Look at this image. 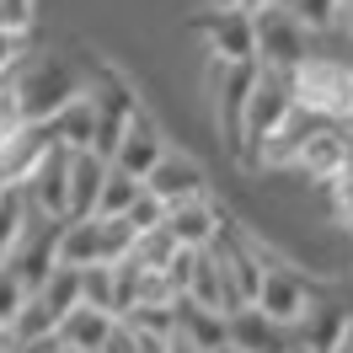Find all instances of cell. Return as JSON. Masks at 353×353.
Masks as SVG:
<instances>
[{
    "label": "cell",
    "instance_id": "6da1fadb",
    "mask_svg": "<svg viewBox=\"0 0 353 353\" xmlns=\"http://www.w3.org/2000/svg\"><path fill=\"white\" fill-rule=\"evenodd\" d=\"M11 86H17L27 123H54L86 91V70L75 59H65V54H32V59H22L11 70Z\"/></svg>",
    "mask_w": 353,
    "mask_h": 353
},
{
    "label": "cell",
    "instance_id": "7a4b0ae2",
    "mask_svg": "<svg viewBox=\"0 0 353 353\" xmlns=\"http://www.w3.org/2000/svg\"><path fill=\"white\" fill-rule=\"evenodd\" d=\"M289 112H294V81H289L284 70L257 65L252 91H246V108H241V145H236V155L246 161L263 139H273V134L289 123Z\"/></svg>",
    "mask_w": 353,
    "mask_h": 353
},
{
    "label": "cell",
    "instance_id": "3957f363",
    "mask_svg": "<svg viewBox=\"0 0 353 353\" xmlns=\"http://www.w3.org/2000/svg\"><path fill=\"white\" fill-rule=\"evenodd\" d=\"M252 38H257V65L263 70H284V75H294V70L316 54V32L300 27L284 6L257 11V17H252Z\"/></svg>",
    "mask_w": 353,
    "mask_h": 353
},
{
    "label": "cell",
    "instance_id": "277c9868",
    "mask_svg": "<svg viewBox=\"0 0 353 353\" xmlns=\"http://www.w3.org/2000/svg\"><path fill=\"white\" fill-rule=\"evenodd\" d=\"M310 300H316V284H310L294 263H284V257L268 246V268H263V289H257V310H263V316H273L279 327L294 332V321L305 316Z\"/></svg>",
    "mask_w": 353,
    "mask_h": 353
},
{
    "label": "cell",
    "instance_id": "5b68a950",
    "mask_svg": "<svg viewBox=\"0 0 353 353\" xmlns=\"http://www.w3.org/2000/svg\"><path fill=\"white\" fill-rule=\"evenodd\" d=\"M199 32L209 43V65H257V38H252V11L236 6H209L199 17Z\"/></svg>",
    "mask_w": 353,
    "mask_h": 353
},
{
    "label": "cell",
    "instance_id": "8992f818",
    "mask_svg": "<svg viewBox=\"0 0 353 353\" xmlns=\"http://www.w3.org/2000/svg\"><path fill=\"white\" fill-rule=\"evenodd\" d=\"M230 214H225V203L214 199V193H203V199L193 203H176V209H166V230L176 236V246L182 252H209V246H220L225 236H230Z\"/></svg>",
    "mask_w": 353,
    "mask_h": 353
},
{
    "label": "cell",
    "instance_id": "52a82bcc",
    "mask_svg": "<svg viewBox=\"0 0 353 353\" xmlns=\"http://www.w3.org/2000/svg\"><path fill=\"white\" fill-rule=\"evenodd\" d=\"M54 246H59V220H43L38 209H27V225H22V241L11 246V257H6V268L22 279L27 289H38L54 273Z\"/></svg>",
    "mask_w": 353,
    "mask_h": 353
},
{
    "label": "cell",
    "instance_id": "ba28073f",
    "mask_svg": "<svg viewBox=\"0 0 353 353\" xmlns=\"http://www.w3.org/2000/svg\"><path fill=\"white\" fill-rule=\"evenodd\" d=\"M27 199V209H38L43 220H70V150L65 145H54V150L38 161V172L27 176L22 188H17Z\"/></svg>",
    "mask_w": 353,
    "mask_h": 353
},
{
    "label": "cell",
    "instance_id": "9c48e42d",
    "mask_svg": "<svg viewBox=\"0 0 353 353\" xmlns=\"http://www.w3.org/2000/svg\"><path fill=\"white\" fill-rule=\"evenodd\" d=\"M353 327V316L343 310V300H332L327 289H316V300L305 305V316L294 321V348H305V353H337V343L348 337Z\"/></svg>",
    "mask_w": 353,
    "mask_h": 353
},
{
    "label": "cell",
    "instance_id": "30bf717a",
    "mask_svg": "<svg viewBox=\"0 0 353 353\" xmlns=\"http://www.w3.org/2000/svg\"><path fill=\"white\" fill-rule=\"evenodd\" d=\"M145 193H150L155 203H166V209H176V203H193L209 193V182H203L199 161L182 150H166L161 161L150 166V176H145Z\"/></svg>",
    "mask_w": 353,
    "mask_h": 353
},
{
    "label": "cell",
    "instance_id": "8fae6325",
    "mask_svg": "<svg viewBox=\"0 0 353 353\" xmlns=\"http://www.w3.org/2000/svg\"><path fill=\"white\" fill-rule=\"evenodd\" d=\"M348 161H353V134L343 129V123H321V129H316L305 145H300V155H294V172L327 188L332 176L348 166Z\"/></svg>",
    "mask_w": 353,
    "mask_h": 353
},
{
    "label": "cell",
    "instance_id": "7c38bea8",
    "mask_svg": "<svg viewBox=\"0 0 353 353\" xmlns=\"http://www.w3.org/2000/svg\"><path fill=\"white\" fill-rule=\"evenodd\" d=\"M166 150H172V145H166L161 123H155L150 112L139 108V112L129 118V123H123V139H118V150H112V166L145 182V176H150V166H155V161H161Z\"/></svg>",
    "mask_w": 353,
    "mask_h": 353
},
{
    "label": "cell",
    "instance_id": "4fadbf2b",
    "mask_svg": "<svg viewBox=\"0 0 353 353\" xmlns=\"http://www.w3.org/2000/svg\"><path fill=\"white\" fill-rule=\"evenodd\" d=\"M54 145H59L54 123H22L11 139H0V176H6L11 188H22V182L38 172V161H43Z\"/></svg>",
    "mask_w": 353,
    "mask_h": 353
},
{
    "label": "cell",
    "instance_id": "5bb4252c",
    "mask_svg": "<svg viewBox=\"0 0 353 353\" xmlns=\"http://www.w3.org/2000/svg\"><path fill=\"white\" fill-rule=\"evenodd\" d=\"M108 172L112 161H102L97 150H70V220H97Z\"/></svg>",
    "mask_w": 353,
    "mask_h": 353
},
{
    "label": "cell",
    "instance_id": "9a60e30c",
    "mask_svg": "<svg viewBox=\"0 0 353 353\" xmlns=\"http://www.w3.org/2000/svg\"><path fill=\"white\" fill-rule=\"evenodd\" d=\"M54 257L65 268H97V263H112V246H108V225L102 220H65L59 225V246Z\"/></svg>",
    "mask_w": 353,
    "mask_h": 353
},
{
    "label": "cell",
    "instance_id": "2e32d148",
    "mask_svg": "<svg viewBox=\"0 0 353 353\" xmlns=\"http://www.w3.org/2000/svg\"><path fill=\"white\" fill-rule=\"evenodd\" d=\"M230 348H241V353H289L294 337H289V327H279V321L263 316L257 305H241V310H230Z\"/></svg>",
    "mask_w": 353,
    "mask_h": 353
},
{
    "label": "cell",
    "instance_id": "e0dca14e",
    "mask_svg": "<svg viewBox=\"0 0 353 353\" xmlns=\"http://www.w3.org/2000/svg\"><path fill=\"white\" fill-rule=\"evenodd\" d=\"M176 337H188L199 353L230 348V316H225V310H209V305L182 300V305H176Z\"/></svg>",
    "mask_w": 353,
    "mask_h": 353
},
{
    "label": "cell",
    "instance_id": "ac0fdd59",
    "mask_svg": "<svg viewBox=\"0 0 353 353\" xmlns=\"http://www.w3.org/2000/svg\"><path fill=\"white\" fill-rule=\"evenodd\" d=\"M112 327H118V321H112L108 310H97V305H75L65 321H59V337H65L70 348H81V353H97L102 343H108V332H112Z\"/></svg>",
    "mask_w": 353,
    "mask_h": 353
},
{
    "label": "cell",
    "instance_id": "d6986e66",
    "mask_svg": "<svg viewBox=\"0 0 353 353\" xmlns=\"http://www.w3.org/2000/svg\"><path fill=\"white\" fill-rule=\"evenodd\" d=\"M54 134H59V145H65V150H91V145H97V108H91L86 91H81L59 118H54Z\"/></svg>",
    "mask_w": 353,
    "mask_h": 353
},
{
    "label": "cell",
    "instance_id": "ffe728a7",
    "mask_svg": "<svg viewBox=\"0 0 353 353\" xmlns=\"http://www.w3.org/2000/svg\"><path fill=\"white\" fill-rule=\"evenodd\" d=\"M32 294H38V300H43V305L54 310L59 321H65L70 310L81 305V268H65V263H54V273H48V279H43L38 289H32Z\"/></svg>",
    "mask_w": 353,
    "mask_h": 353
},
{
    "label": "cell",
    "instance_id": "44dd1931",
    "mask_svg": "<svg viewBox=\"0 0 353 353\" xmlns=\"http://www.w3.org/2000/svg\"><path fill=\"white\" fill-rule=\"evenodd\" d=\"M139 199H145V182L112 166L108 182H102V203H97V220H123V214H129Z\"/></svg>",
    "mask_w": 353,
    "mask_h": 353
},
{
    "label": "cell",
    "instance_id": "7402d4cb",
    "mask_svg": "<svg viewBox=\"0 0 353 353\" xmlns=\"http://www.w3.org/2000/svg\"><path fill=\"white\" fill-rule=\"evenodd\" d=\"M134 263L145 268V273H166V268L182 257V246H176V236L161 225V230H145V236H134V252H129Z\"/></svg>",
    "mask_w": 353,
    "mask_h": 353
},
{
    "label": "cell",
    "instance_id": "603a6c76",
    "mask_svg": "<svg viewBox=\"0 0 353 353\" xmlns=\"http://www.w3.org/2000/svg\"><path fill=\"white\" fill-rule=\"evenodd\" d=\"M59 332V316L38 300V294H27L22 316H17V327H11V343H38V337H54Z\"/></svg>",
    "mask_w": 353,
    "mask_h": 353
},
{
    "label": "cell",
    "instance_id": "cb8c5ba5",
    "mask_svg": "<svg viewBox=\"0 0 353 353\" xmlns=\"http://www.w3.org/2000/svg\"><path fill=\"white\" fill-rule=\"evenodd\" d=\"M22 225H27V199L11 188V193L0 199V268H6V257H11V246L22 241Z\"/></svg>",
    "mask_w": 353,
    "mask_h": 353
},
{
    "label": "cell",
    "instance_id": "d4e9b609",
    "mask_svg": "<svg viewBox=\"0 0 353 353\" xmlns=\"http://www.w3.org/2000/svg\"><path fill=\"white\" fill-rule=\"evenodd\" d=\"M279 6H284L300 27H310L316 38H321V32H332V22H337V0H279Z\"/></svg>",
    "mask_w": 353,
    "mask_h": 353
},
{
    "label": "cell",
    "instance_id": "484cf974",
    "mask_svg": "<svg viewBox=\"0 0 353 353\" xmlns=\"http://www.w3.org/2000/svg\"><path fill=\"white\" fill-rule=\"evenodd\" d=\"M81 305H97L112 316V263H97V268H81ZM118 321V316H112Z\"/></svg>",
    "mask_w": 353,
    "mask_h": 353
},
{
    "label": "cell",
    "instance_id": "4316f807",
    "mask_svg": "<svg viewBox=\"0 0 353 353\" xmlns=\"http://www.w3.org/2000/svg\"><path fill=\"white\" fill-rule=\"evenodd\" d=\"M27 294L32 289L11 273V268H0V332H11L17 327V316H22V305H27Z\"/></svg>",
    "mask_w": 353,
    "mask_h": 353
},
{
    "label": "cell",
    "instance_id": "83f0119b",
    "mask_svg": "<svg viewBox=\"0 0 353 353\" xmlns=\"http://www.w3.org/2000/svg\"><path fill=\"white\" fill-rule=\"evenodd\" d=\"M32 22H38V0H0V32L27 38Z\"/></svg>",
    "mask_w": 353,
    "mask_h": 353
},
{
    "label": "cell",
    "instance_id": "f1b7e54d",
    "mask_svg": "<svg viewBox=\"0 0 353 353\" xmlns=\"http://www.w3.org/2000/svg\"><path fill=\"white\" fill-rule=\"evenodd\" d=\"M327 199H332V214H337V225H348V230H353V161L327 182Z\"/></svg>",
    "mask_w": 353,
    "mask_h": 353
},
{
    "label": "cell",
    "instance_id": "f546056e",
    "mask_svg": "<svg viewBox=\"0 0 353 353\" xmlns=\"http://www.w3.org/2000/svg\"><path fill=\"white\" fill-rule=\"evenodd\" d=\"M123 225H129L134 236H145V230H161V225H166V203H155L150 193H145V199H139L129 214H123Z\"/></svg>",
    "mask_w": 353,
    "mask_h": 353
},
{
    "label": "cell",
    "instance_id": "4dcf8cb0",
    "mask_svg": "<svg viewBox=\"0 0 353 353\" xmlns=\"http://www.w3.org/2000/svg\"><path fill=\"white\" fill-rule=\"evenodd\" d=\"M22 102H17V86H11V75L0 81V139H11V134L22 129Z\"/></svg>",
    "mask_w": 353,
    "mask_h": 353
},
{
    "label": "cell",
    "instance_id": "1f68e13d",
    "mask_svg": "<svg viewBox=\"0 0 353 353\" xmlns=\"http://www.w3.org/2000/svg\"><path fill=\"white\" fill-rule=\"evenodd\" d=\"M97 353H139V337H134V327H129V321H118V327L108 332V343H102Z\"/></svg>",
    "mask_w": 353,
    "mask_h": 353
},
{
    "label": "cell",
    "instance_id": "d6a6232c",
    "mask_svg": "<svg viewBox=\"0 0 353 353\" xmlns=\"http://www.w3.org/2000/svg\"><path fill=\"white\" fill-rule=\"evenodd\" d=\"M22 65V38H11V32H0V81L11 75V70Z\"/></svg>",
    "mask_w": 353,
    "mask_h": 353
},
{
    "label": "cell",
    "instance_id": "836d02e7",
    "mask_svg": "<svg viewBox=\"0 0 353 353\" xmlns=\"http://www.w3.org/2000/svg\"><path fill=\"white\" fill-rule=\"evenodd\" d=\"M332 32H343L353 43V0H337V22H332Z\"/></svg>",
    "mask_w": 353,
    "mask_h": 353
},
{
    "label": "cell",
    "instance_id": "e575fe53",
    "mask_svg": "<svg viewBox=\"0 0 353 353\" xmlns=\"http://www.w3.org/2000/svg\"><path fill=\"white\" fill-rule=\"evenodd\" d=\"M166 353H199V348H193L188 337H176V332H172V348H166Z\"/></svg>",
    "mask_w": 353,
    "mask_h": 353
},
{
    "label": "cell",
    "instance_id": "d590c367",
    "mask_svg": "<svg viewBox=\"0 0 353 353\" xmlns=\"http://www.w3.org/2000/svg\"><path fill=\"white\" fill-rule=\"evenodd\" d=\"M337 353H353V327H348V337H343V343H337Z\"/></svg>",
    "mask_w": 353,
    "mask_h": 353
},
{
    "label": "cell",
    "instance_id": "8d00e7d4",
    "mask_svg": "<svg viewBox=\"0 0 353 353\" xmlns=\"http://www.w3.org/2000/svg\"><path fill=\"white\" fill-rule=\"evenodd\" d=\"M0 353H22V348H17V343H11V332H6V348H0Z\"/></svg>",
    "mask_w": 353,
    "mask_h": 353
},
{
    "label": "cell",
    "instance_id": "74e56055",
    "mask_svg": "<svg viewBox=\"0 0 353 353\" xmlns=\"http://www.w3.org/2000/svg\"><path fill=\"white\" fill-rule=\"evenodd\" d=\"M59 353H81V348H70V343H65V337H59Z\"/></svg>",
    "mask_w": 353,
    "mask_h": 353
},
{
    "label": "cell",
    "instance_id": "f35d334b",
    "mask_svg": "<svg viewBox=\"0 0 353 353\" xmlns=\"http://www.w3.org/2000/svg\"><path fill=\"white\" fill-rule=\"evenodd\" d=\"M6 193H11V182H6V176H0V199H6Z\"/></svg>",
    "mask_w": 353,
    "mask_h": 353
},
{
    "label": "cell",
    "instance_id": "ab89813d",
    "mask_svg": "<svg viewBox=\"0 0 353 353\" xmlns=\"http://www.w3.org/2000/svg\"><path fill=\"white\" fill-rule=\"evenodd\" d=\"M343 129H348V134H353V112H348V123H343Z\"/></svg>",
    "mask_w": 353,
    "mask_h": 353
},
{
    "label": "cell",
    "instance_id": "60d3db41",
    "mask_svg": "<svg viewBox=\"0 0 353 353\" xmlns=\"http://www.w3.org/2000/svg\"><path fill=\"white\" fill-rule=\"evenodd\" d=\"M214 353H241V348H214Z\"/></svg>",
    "mask_w": 353,
    "mask_h": 353
},
{
    "label": "cell",
    "instance_id": "b9f144b4",
    "mask_svg": "<svg viewBox=\"0 0 353 353\" xmlns=\"http://www.w3.org/2000/svg\"><path fill=\"white\" fill-rule=\"evenodd\" d=\"M0 348H6V332H0Z\"/></svg>",
    "mask_w": 353,
    "mask_h": 353
},
{
    "label": "cell",
    "instance_id": "7bdbcfd3",
    "mask_svg": "<svg viewBox=\"0 0 353 353\" xmlns=\"http://www.w3.org/2000/svg\"><path fill=\"white\" fill-rule=\"evenodd\" d=\"M289 353H305V348H289Z\"/></svg>",
    "mask_w": 353,
    "mask_h": 353
}]
</instances>
